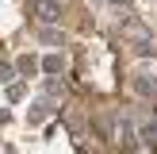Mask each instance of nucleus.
Masks as SVG:
<instances>
[{"label": "nucleus", "mask_w": 157, "mask_h": 154, "mask_svg": "<svg viewBox=\"0 0 157 154\" xmlns=\"http://www.w3.org/2000/svg\"><path fill=\"white\" fill-rule=\"evenodd\" d=\"M38 15H42L46 23H50V19H58V4H54V0H42V4H38Z\"/></svg>", "instance_id": "nucleus-1"}, {"label": "nucleus", "mask_w": 157, "mask_h": 154, "mask_svg": "<svg viewBox=\"0 0 157 154\" xmlns=\"http://www.w3.org/2000/svg\"><path fill=\"white\" fill-rule=\"evenodd\" d=\"M35 69H38L35 58H19V73H35Z\"/></svg>", "instance_id": "nucleus-2"}, {"label": "nucleus", "mask_w": 157, "mask_h": 154, "mask_svg": "<svg viewBox=\"0 0 157 154\" xmlns=\"http://www.w3.org/2000/svg\"><path fill=\"white\" fill-rule=\"evenodd\" d=\"M8 77H12V69H8V66H0V81H8Z\"/></svg>", "instance_id": "nucleus-3"}]
</instances>
